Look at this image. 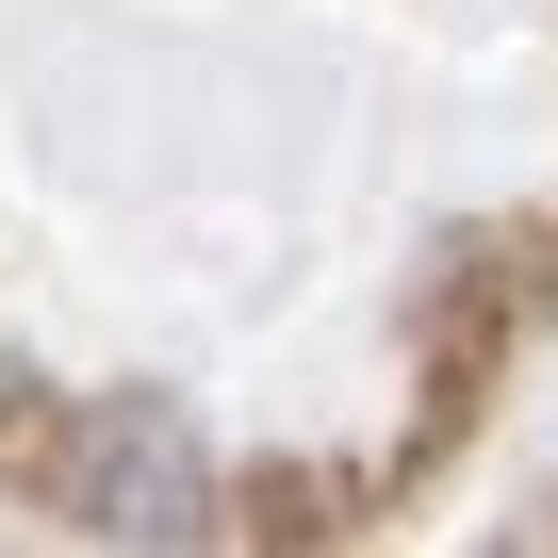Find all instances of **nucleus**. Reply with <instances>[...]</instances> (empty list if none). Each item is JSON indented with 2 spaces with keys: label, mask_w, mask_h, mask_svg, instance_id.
Returning <instances> with one entry per match:
<instances>
[{
  "label": "nucleus",
  "mask_w": 558,
  "mask_h": 558,
  "mask_svg": "<svg viewBox=\"0 0 558 558\" xmlns=\"http://www.w3.org/2000/svg\"><path fill=\"white\" fill-rule=\"evenodd\" d=\"M83 525H99V542H214V476H197L181 411H116V427H99Z\"/></svg>",
  "instance_id": "f257e3e1"
}]
</instances>
